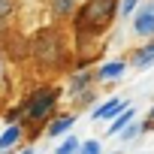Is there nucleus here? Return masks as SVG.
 Instances as JSON below:
<instances>
[{
	"instance_id": "nucleus-1",
	"label": "nucleus",
	"mask_w": 154,
	"mask_h": 154,
	"mask_svg": "<svg viewBox=\"0 0 154 154\" xmlns=\"http://www.w3.org/2000/svg\"><path fill=\"white\" fill-rule=\"evenodd\" d=\"M115 15V0H91L85 6V15H82V27L88 30H103Z\"/></svg>"
},
{
	"instance_id": "nucleus-2",
	"label": "nucleus",
	"mask_w": 154,
	"mask_h": 154,
	"mask_svg": "<svg viewBox=\"0 0 154 154\" xmlns=\"http://www.w3.org/2000/svg\"><path fill=\"white\" fill-rule=\"evenodd\" d=\"M54 97H57V94H54V91H48V88H45V91H36V94H33V100L24 106V112L36 121V118L48 115V109L54 106Z\"/></svg>"
},
{
	"instance_id": "nucleus-3",
	"label": "nucleus",
	"mask_w": 154,
	"mask_h": 154,
	"mask_svg": "<svg viewBox=\"0 0 154 154\" xmlns=\"http://www.w3.org/2000/svg\"><path fill=\"white\" fill-rule=\"evenodd\" d=\"M133 30L142 33V36L154 33V3H148V6H142V9L136 12V18H133Z\"/></svg>"
},
{
	"instance_id": "nucleus-4",
	"label": "nucleus",
	"mask_w": 154,
	"mask_h": 154,
	"mask_svg": "<svg viewBox=\"0 0 154 154\" xmlns=\"http://www.w3.org/2000/svg\"><path fill=\"white\" fill-rule=\"evenodd\" d=\"M124 109H127V103H124L121 97H112V100H106L100 109H94V115H91V118H94V121H100V118H118Z\"/></svg>"
},
{
	"instance_id": "nucleus-5",
	"label": "nucleus",
	"mask_w": 154,
	"mask_h": 154,
	"mask_svg": "<svg viewBox=\"0 0 154 154\" xmlns=\"http://www.w3.org/2000/svg\"><path fill=\"white\" fill-rule=\"evenodd\" d=\"M18 139H21V127H18V124H9V127H6V133L0 136V151L12 148V145H15Z\"/></svg>"
},
{
	"instance_id": "nucleus-6",
	"label": "nucleus",
	"mask_w": 154,
	"mask_h": 154,
	"mask_svg": "<svg viewBox=\"0 0 154 154\" xmlns=\"http://www.w3.org/2000/svg\"><path fill=\"white\" fill-rule=\"evenodd\" d=\"M133 63H136V66L154 63V42H148V45H142L139 51H133Z\"/></svg>"
},
{
	"instance_id": "nucleus-7",
	"label": "nucleus",
	"mask_w": 154,
	"mask_h": 154,
	"mask_svg": "<svg viewBox=\"0 0 154 154\" xmlns=\"http://www.w3.org/2000/svg\"><path fill=\"white\" fill-rule=\"evenodd\" d=\"M39 42H42V45H39V54H42L45 60H51V57H54V36H51V33H39Z\"/></svg>"
},
{
	"instance_id": "nucleus-8",
	"label": "nucleus",
	"mask_w": 154,
	"mask_h": 154,
	"mask_svg": "<svg viewBox=\"0 0 154 154\" xmlns=\"http://www.w3.org/2000/svg\"><path fill=\"white\" fill-rule=\"evenodd\" d=\"M72 121H75V118H69V115H66V118L51 121V127H48V133H45V136H60V133H66V130L72 127Z\"/></svg>"
},
{
	"instance_id": "nucleus-9",
	"label": "nucleus",
	"mask_w": 154,
	"mask_h": 154,
	"mask_svg": "<svg viewBox=\"0 0 154 154\" xmlns=\"http://www.w3.org/2000/svg\"><path fill=\"white\" fill-rule=\"evenodd\" d=\"M121 72H124V60H112V63H106V66L100 69L103 79H118Z\"/></svg>"
},
{
	"instance_id": "nucleus-10",
	"label": "nucleus",
	"mask_w": 154,
	"mask_h": 154,
	"mask_svg": "<svg viewBox=\"0 0 154 154\" xmlns=\"http://www.w3.org/2000/svg\"><path fill=\"white\" fill-rule=\"evenodd\" d=\"M130 118H133V112H130V109H124L118 118H112V127H109V133H121V130L130 124Z\"/></svg>"
},
{
	"instance_id": "nucleus-11",
	"label": "nucleus",
	"mask_w": 154,
	"mask_h": 154,
	"mask_svg": "<svg viewBox=\"0 0 154 154\" xmlns=\"http://www.w3.org/2000/svg\"><path fill=\"white\" fill-rule=\"evenodd\" d=\"M79 148H82V145H79V139H72V136H69V139H63V142H60L57 154H75Z\"/></svg>"
},
{
	"instance_id": "nucleus-12",
	"label": "nucleus",
	"mask_w": 154,
	"mask_h": 154,
	"mask_svg": "<svg viewBox=\"0 0 154 154\" xmlns=\"http://www.w3.org/2000/svg\"><path fill=\"white\" fill-rule=\"evenodd\" d=\"M72 6H75V0H54V12H57V15L72 12Z\"/></svg>"
},
{
	"instance_id": "nucleus-13",
	"label": "nucleus",
	"mask_w": 154,
	"mask_h": 154,
	"mask_svg": "<svg viewBox=\"0 0 154 154\" xmlns=\"http://www.w3.org/2000/svg\"><path fill=\"white\" fill-rule=\"evenodd\" d=\"M82 154H100V142H97V139H88V142L82 145Z\"/></svg>"
},
{
	"instance_id": "nucleus-14",
	"label": "nucleus",
	"mask_w": 154,
	"mask_h": 154,
	"mask_svg": "<svg viewBox=\"0 0 154 154\" xmlns=\"http://www.w3.org/2000/svg\"><path fill=\"white\" fill-rule=\"evenodd\" d=\"M136 3H139V0H121V15H133Z\"/></svg>"
},
{
	"instance_id": "nucleus-15",
	"label": "nucleus",
	"mask_w": 154,
	"mask_h": 154,
	"mask_svg": "<svg viewBox=\"0 0 154 154\" xmlns=\"http://www.w3.org/2000/svg\"><path fill=\"white\" fill-rule=\"evenodd\" d=\"M136 133H139V124H127V127L121 130V136H124V139H133Z\"/></svg>"
},
{
	"instance_id": "nucleus-16",
	"label": "nucleus",
	"mask_w": 154,
	"mask_h": 154,
	"mask_svg": "<svg viewBox=\"0 0 154 154\" xmlns=\"http://www.w3.org/2000/svg\"><path fill=\"white\" fill-rule=\"evenodd\" d=\"M0 82H3V60H0Z\"/></svg>"
},
{
	"instance_id": "nucleus-17",
	"label": "nucleus",
	"mask_w": 154,
	"mask_h": 154,
	"mask_svg": "<svg viewBox=\"0 0 154 154\" xmlns=\"http://www.w3.org/2000/svg\"><path fill=\"white\" fill-rule=\"evenodd\" d=\"M21 154H33V151H21Z\"/></svg>"
},
{
	"instance_id": "nucleus-18",
	"label": "nucleus",
	"mask_w": 154,
	"mask_h": 154,
	"mask_svg": "<svg viewBox=\"0 0 154 154\" xmlns=\"http://www.w3.org/2000/svg\"><path fill=\"white\" fill-rule=\"evenodd\" d=\"M151 121H154V109H151Z\"/></svg>"
}]
</instances>
